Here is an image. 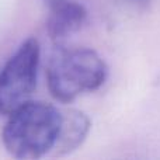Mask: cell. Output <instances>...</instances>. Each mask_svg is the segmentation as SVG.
Returning a JSON list of instances; mask_svg holds the SVG:
<instances>
[{"mask_svg": "<svg viewBox=\"0 0 160 160\" xmlns=\"http://www.w3.org/2000/svg\"><path fill=\"white\" fill-rule=\"evenodd\" d=\"M107 76V63L90 48H68L59 44L48 61V88L61 102H72L82 94L100 88Z\"/></svg>", "mask_w": 160, "mask_h": 160, "instance_id": "2", "label": "cell"}, {"mask_svg": "<svg viewBox=\"0 0 160 160\" xmlns=\"http://www.w3.org/2000/svg\"><path fill=\"white\" fill-rule=\"evenodd\" d=\"M41 49L27 38L0 69V115H8L31 100L37 86Z\"/></svg>", "mask_w": 160, "mask_h": 160, "instance_id": "3", "label": "cell"}, {"mask_svg": "<svg viewBox=\"0 0 160 160\" xmlns=\"http://www.w3.org/2000/svg\"><path fill=\"white\" fill-rule=\"evenodd\" d=\"M90 119L84 112L79 110H69L62 112V127L59 138L52 150L53 156H65L76 150L90 131Z\"/></svg>", "mask_w": 160, "mask_h": 160, "instance_id": "5", "label": "cell"}, {"mask_svg": "<svg viewBox=\"0 0 160 160\" xmlns=\"http://www.w3.org/2000/svg\"><path fill=\"white\" fill-rule=\"evenodd\" d=\"M62 127V111L42 101H28L8 114L2 142L16 159H39L52 153Z\"/></svg>", "mask_w": 160, "mask_h": 160, "instance_id": "1", "label": "cell"}, {"mask_svg": "<svg viewBox=\"0 0 160 160\" xmlns=\"http://www.w3.org/2000/svg\"><path fill=\"white\" fill-rule=\"evenodd\" d=\"M48 7L47 32L56 45L78 32L87 22V10L76 0H44Z\"/></svg>", "mask_w": 160, "mask_h": 160, "instance_id": "4", "label": "cell"}]
</instances>
